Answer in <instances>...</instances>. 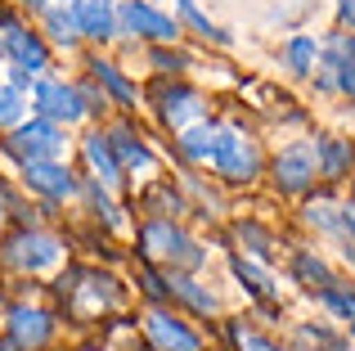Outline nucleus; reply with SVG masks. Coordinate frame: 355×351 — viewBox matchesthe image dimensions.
Listing matches in <instances>:
<instances>
[{
  "label": "nucleus",
  "instance_id": "obj_5",
  "mask_svg": "<svg viewBox=\"0 0 355 351\" xmlns=\"http://www.w3.org/2000/svg\"><path fill=\"white\" fill-rule=\"evenodd\" d=\"M5 262L14 266V271H50V266L63 262V239L45 234V230H23V234H14L5 243Z\"/></svg>",
  "mask_w": 355,
  "mask_h": 351
},
{
  "label": "nucleus",
  "instance_id": "obj_30",
  "mask_svg": "<svg viewBox=\"0 0 355 351\" xmlns=\"http://www.w3.org/2000/svg\"><path fill=\"white\" fill-rule=\"evenodd\" d=\"M230 334H234V343L239 351H284V347H275L266 334H257V329H243V325H230Z\"/></svg>",
  "mask_w": 355,
  "mask_h": 351
},
{
  "label": "nucleus",
  "instance_id": "obj_24",
  "mask_svg": "<svg viewBox=\"0 0 355 351\" xmlns=\"http://www.w3.org/2000/svg\"><path fill=\"white\" fill-rule=\"evenodd\" d=\"M230 266H234V275L243 280V289H248V293H257V298H275V293H279V284L270 280V271H261L257 262H243V257H234Z\"/></svg>",
  "mask_w": 355,
  "mask_h": 351
},
{
  "label": "nucleus",
  "instance_id": "obj_17",
  "mask_svg": "<svg viewBox=\"0 0 355 351\" xmlns=\"http://www.w3.org/2000/svg\"><path fill=\"white\" fill-rule=\"evenodd\" d=\"M320 54H324L320 36L297 32V36H288V45H284V68L293 72V77H311V72L320 68Z\"/></svg>",
  "mask_w": 355,
  "mask_h": 351
},
{
  "label": "nucleus",
  "instance_id": "obj_29",
  "mask_svg": "<svg viewBox=\"0 0 355 351\" xmlns=\"http://www.w3.org/2000/svg\"><path fill=\"white\" fill-rule=\"evenodd\" d=\"M239 243H248V252L261 257V262L270 257V234L257 225V221H243V225H239Z\"/></svg>",
  "mask_w": 355,
  "mask_h": 351
},
{
  "label": "nucleus",
  "instance_id": "obj_21",
  "mask_svg": "<svg viewBox=\"0 0 355 351\" xmlns=\"http://www.w3.org/2000/svg\"><path fill=\"white\" fill-rule=\"evenodd\" d=\"M90 77H95V81H99V86H104L108 95L117 99L121 108H135V86H130V81L121 77L117 63H108V59H90Z\"/></svg>",
  "mask_w": 355,
  "mask_h": 351
},
{
  "label": "nucleus",
  "instance_id": "obj_10",
  "mask_svg": "<svg viewBox=\"0 0 355 351\" xmlns=\"http://www.w3.org/2000/svg\"><path fill=\"white\" fill-rule=\"evenodd\" d=\"M5 54L18 63L23 72H41L45 63H50V54H45V41L36 32H27L23 23H14V18H5Z\"/></svg>",
  "mask_w": 355,
  "mask_h": 351
},
{
  "label": "nucleus",
  "instance_id": "obj_16",
  "mask_svg": "<svg viewBox=\"0 0 355 351\" xmlns=\"http://www.w3.org/2000/svg\"><path fill=\"white\" fill-rule=\"evenodd\" d=\"M108 144H113V153H117L121 171H135V176L153 171V149H148V144L139 140V135L130 131V126H113V131H108Z\"/></svg>",
  "mask_w": 355,
  "mask_h": 351
},
{
  "label": "nucleus",
  "instance_id": "obj_22",
  "mask_svg": "<svg viewBox=\"0 0 355 351\" xmlns=\"http://www.w3.org/2000/svg\"><path fill=\"white\" fill-rule=\"evenodd\" d=\"M320 307H329L338 320H347V325H351V320H355V284H347V280L333 275V280L320 289Z\"/></svg>",
  "mask_w": 355,
  "mask_h": 351
},
{
  "label": "nucleus",
  "instance_id": "obj_4",
  "mask_svg": "<svg viewBox=\"0 0 355 351\" xmlns=\"http://www.w3.org/2000/svg\"><path fill=\"white\" fill-rule=\"evenodd\" d=\"M211 167L225 176L230 185L257 180V171H261V149H257V140H248V135L220 126V140H216V153H211Z\"/></svg>",
  "mask_w": 355,
  "mask_h": 351
},
{
  "label": "nucleus",
  "instance_id": "obj_18",
  "mask_svg": "<svg viewBox=\"0 0 355 351\" xmlns=\"http://www.w3.org/2000/svg\"><path fill=\"white\" fill-rule=\"evenodd\" d=\"M41 14H45V32H50L54 45L72 50V45L81 41V23H77V9L72 5H50V9H41Z\"/></svg>",
  "mask_w": 355,
  "mask_h": 351
},
{
  "label": "nucleus",
  "instance_id": "obj_33",
  "mask_svg": "<svg viewBox=\"0 0 355 351\" xmlns=\"http://www.w3.org/2000/svg\"><path fill=\"white\" fill-rule=\"evenodd\" d=\"M342 257H347V266H355V243H342Z\"/></svg>",
  "mask_w": 355,
  "mask_h": 351
},
{
  "label": "nucleus",
  "instance_id": "obj_9",
  "mask_svg": "<svg viewBox=\"0 0 355 351\" xmlns=\"http://www.w3.org/2000/svg\"><path fill=\"white\" fill-rule=\"evenodd\" d=\"M117 5H121V0H72L77 23H81V36H90V41H113V36H121Z\"/></svg>",
  "mask_w": 355,
  "mask_h": 351
},
{
  "label": "nucleus",
  "instance_id": "obj_11",
  "mask_svg": "<svg viewBox=\"0 0 355 351\" xmlns=\"http://www.w3.org/2000/svg\"><path fill=\"white\" fill-rule=\"evenodd\" d=\"M50 334H54V320L45 316V311H36V307H14L9 311V343L14 347L36 351V347L50 343Z\"/></svg>",
  "mask_w": 355,
  "mask_h": 351
},
{
  "label": "nucleus",
  "instance_id": "obj_15",
  "mask_svg": "<svg viewBox=\"0 0 355 351\" xmlns=\"http://www.w3.org/2000/svg\"><path fill=\"white\" fill-rule=\"evenodd\" d=\"M162 122L171 131H189L193 122H202V95L189 86H171L162 95Z\"/></svg>",
  "mask_w": 355,
  "mask_h": 351
},
{
  "label": "nucleus",
  "instance_id": "obj_1",
  "mask_svg": "<svg viewBox=\"0 0 355 351\" xmlns=\"http://www.w3.org/2000/svg\"><path fill=\"white\" fill-rule=\"evenodd\" d=\"M139 248H144L148 262H171V266H180V271H198V266L207 262V248H198L180 225H171V221H148V225L139 230Z\"/></svg>",
  "mask_w": 355,
  "mask_h": 351
},
{
  "label": "nucleus",
  "instance_id": "obj_12",
  "mask_svg": "<svg viewBox=\"0 0 355 351\" xmlns=\"http://www.w3.org/2000/svg\"><path fill=\"white\" fill-rule=\"evenodd\" d=\"M315 167H320L324 180H347L355 171V144L342 140V135H320L315 140Z\"/></svg>",
  "mask_w": 355,
  "mask_h": 351
},
{
  "label": "nucleus",
  "instance_id": "obj_28",
  "mask_svg": "<svg viewBox=\"0 0 355 351\" xmlns=\"http://www.w3.org/2000/svg\"><path fill=\"white\" fill-rule=\"evenodd\" d=\"M306 225H315V230H324V234H338L342 239L338 207H333V203H311V207H306Z\"/></svg>",
  "mask_w": 355,
  "mask_h": 351
},
{
  "label": "nucleus",
  "instance_id": "obj_14",
  "mask_svg": "<svg viewBox=\"0 0 355 351\" xmlns=\"http://www.w3.org/2000/svg\"><path fill=\"white\" fill-rule=\"evenodd\" d=\"M81 153H86V162H90V171H95V180L104 185V189H117L121 185V162H117V153H113V144H108V135H99V131H90L86 140H81Z\"/></svg>",
  "mask_w": 355,
  "mask_h": 351
},
{
  "label": "nucleus",
  "instance_id": "obj_19",
  "mask_svg": "<svg viewBox=\"0 0 355 351\" xmlns=\"http://www.w3.org/2000/svg\"><path fill=\"white\" fill-rule=\"evenodd\" d=\"M216 140H220V126L193 122L189 131H180V153H184L189 162H211V153H216Z\"/></svg>",
  "mask_w": 355,
  "mask_h": 351
},
{
  "label": "nucleus",
  "instance_id": "obj_36",
  "mask_svg": "<svg viewBox=\"0 0 355 351\" xmlns=\"http://www.w3.org/2000/svg\"><path fill=\"white\" fill-rule=\"evenodd\" d=\"M153 5H157V0H153Z\"/></svg>",
  "mask_w": 355,
  "mask_h": 351
},
{
  "label": "nucleus",
  "instance_id": "obj_7",
  "mask_svg": "<svg viewBox=\"0 0 355 351\" xmlns=\"http://www.w3.org/2000/svg\"><path fill=\"white\" fill-rule=\"evenodd\" d=\"M270 171H275V185L284 194H306L315 185V140H297V144H284V149L275 153V162H270Z\"/></svg>",
  "mask_w": 355,
  "mask_h": 351
},
{
  "label": "nucleus",
  "instance_id": "obj_32",
  "mask_svg": "<svg viewBox=\"0 0 355 351\" xmlns=\"http://www.w3.org/2000/svg\"><path fill=\"white\" fill-rule=\"evenodd\" d=\"M338 18L355 32V0H338Z\"/></svg>",
  "mask_w": 355,
  "mask_h": 351
},
{
  "label": "nucleus",
  "instance_id": "obj_26",
  "mask_svg": "<svg viewBox=\"0 0 355 351\" xmlns=\"http://www.w3.org/2000/svg\"><path fill=\"white\" fill-rule=\"evenodd\" d=\"M27 95L18 86H0V126H23Z\"/></svg>",
  "mask_w": 355,
  "mask_h": 351
},
{
  "label": "nucleus",
  "instance_id": "obj_3",
  "mask_svg": "<svg viewBox=\"0 0 355 351\" xmlns=\"http://www.w3.org/2000/svg\"><path fill=\"white\" fill-rule=\"evenodd\" d=\"M117 23H121V36H139V41H157V45L180 36V18L162 14L153 0H121Z\"/></svg>",
  "mask_w": 355,
  "mask_h": 351
},
{
  "label": "nucleus",
  "instance_id": "obj_27",
  "mask_svg": "<svg viewBox=\"0 0 355 351\" xmlns=\"http://www.w3.org/2000/svg\"><path fill=\"white\" fill-rule=\"evenodd\" d=\"M117 298H121V293L113 289V280H108V275H99V280L90 275V280H86V307H90V311H99V307H113Z\"/></svg>",
  "mask_w": 355,
  "mask_h": 351
},
{
  "label": "nucleus",
  "instance_id": "obj_34",
  "mask_svg": "<svg viewBox=\"0 0 355 351\" xmlns=\"http://www.w3.org/2000/svg\"><path fill=\"white\" fill-rule=\"evenodd\" d=\"M0 216H5V198H0Z\"/></svg>",
  "mask_w": 355,
  "mask_h": 351
},
{
  "label": "nucleus",
  "instance_id": "obj_2",
  "mask_svg": "<svg viewBox=\"0 0 355 351\" xmlns=\"http://www.w3.org/2000/svg\"><path fill=\"white\" fill-rule=\"evenodd\" d=\"M5 149L27 167V162H59V158H63V149H68V140H63V126H59V122L32 117V122L14 126V135H9Z\"/></svg>",
  "mask_w": 355,
  "mask_h": 351
},
{
  "label": "nucleus",
  "instance_id": "obj_25",
  "mask_svg": "<svg viewBox=\"0 0 355 351\" xmlns=\"http://www.w3.org/2000/svg\"><path fill=\"white\" fill-rule=\"evenodd\" d=\"M297 280H302L306 289L320 293L324 284L333 280V271H329V262H324V257H315V252H297Z\"/></svg>",
  "mask_w": 355,
  "mask_h": 351
},
{
  "label": "nucleus",
  "instance_id": "obj_8",
  "mask_svg": "<svg viewBox=\"0 0 355 351\" xmlns=\"http://www.w3.org/2000/svg\"><path fill=\"white\" fill-rule=\"evenodd\" d=\"M144 334H148V343L157 351H202L198 334H193L184 320H175L171 311H162V307H153L144 316Z\"/></svg>",
  "mask_w": 355,
  "mask_h": 351
},
{
  "label": "nucleus",
  "instance_id": "obj_35",
  "mask_svg": "<svg viewBox=\"0 0 355 351\" xmlns=\"http://www.w3.org/2000/svg\"><path fill=\"white\" fill-rule=\"evenodd\" d=\"M351 338H355V320H351Z\"/></svg>",
  "mask_w": 355,
  "mask_h": 351
},
{
  "label": "nucleus",
  "instance_id": "obj_6",
  "mask_svg": "<svg viewBox=\"0 0 355 351\" xmlns=\"http://www.w3.org/2000/svg\"><path fill=\"white\" fill-rule=\"evenodd\" d=\"M32 108L36 117H45V122H59V126H72L86 117V104H81V90L68 86V81L59 77H41L32 86Z\"/></svg>",
  "mask_w": 355,
  "mask_h": 351
},
{
  "label": "nucleus",
  "instance_id": "obj_31",
  "mask_svg": "<svg viewBox=\"0 0 355 351\" xmlns=\"http://www.w3.org/2000/svg\"><path fill=\"white\" fill-rule=\"evenodd\" d=\"M338 230H342L347 243H355V203H342L338 207Z\"/></svg>",
  "mask_w": 355,
  "mask_h": 351
},
{
  "label": "nucleus",
  "instance_id": "obj_13",
  "mask_svg": "<svg viewBox=\"0 0 355 351\" xmlns=\"http://www.w3.org/2000/svg\"><path fill=\"white\" fill-rule=\"evenodd\" d=\"M23 180L32 185L36 194H45V198H72V194H77V180H72V171L63 167V162H27Z\"/></svg>",
  "mask_w": 355,
  "mask_h": 351
},
{
  "label": "nucleus",
  "instance_id": "obj_20",
  "mask_svg": "<svg viewBox=\"0 0 355 351\" xmlns=\"http://www.w3.org/2000/svg\"><path fill=\"white\" fill-rule=\"evenodd\" d=\"M171 293L184 302L189 311H198V316H211V311L220 307V298L207 289V284H198L193 275H171Z\"/></svg>",
  "mask_w": 355,
  "mask_h": 351
},
{
  "label": "nucleus",
  "instance_id": "obj_23",
  "mask_svg": "<svg viewBox=\"0 0 355 351\" xmlns=\"http://www.w3.org/2000/svg\"><path fill=\"white\" fill-rule=\"evenodd\" d=\"M175 14H180V23H189L198 36H207V41H216V45H230V32H220V27L211 23V18L202 14L193 0H175Z\"/></svg>",
  "mask_w": 355,
  "mask_h": 351
}]
</instances>
